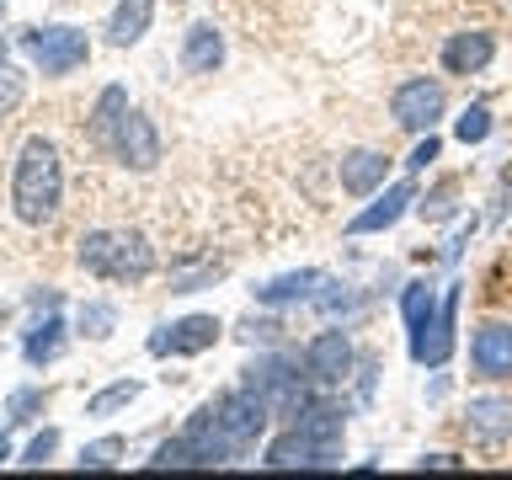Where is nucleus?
I'll list each match as a JSON object with an SVG mask.
<instances>
[{
    "mask_svg": "<svg viewBox=\"0 0 512 480\" xmlns=\"http://www.w3.org/2000/svg\"><path fill=\"white\" fill-rule=\"evenodd\" d=\"M144 384L139 379H118V384H107V390H96L86 400V416H112V411H123V406H134Z\"/></svg>",
    "mask_w": 512,
    "mask_h": 480,
    "instance_id": "nucleus-23",
    "label": "nucleus"
},
{
    "mask_svg": "<svg viewBox=\"0 0 512 480\" xmlns=\"http://www.w3.org/2000/svg\"><path fill=\"white\" fill-rule=\"evenodd\" d=\"M214 406H219V422H224V432H230V443L240 448V454L256 448V438H267L272 411H267V400L256 395L251 384H235V390L214 395Z\"/></svg>",
    "mask_w": 512,
    "mask_h": 480,
    "instance_id": "nucleus-7",
    "label": "nucleus"
},
{
    "mask_svg": "<svg viewBox=\"0 0 512 480\" xmlns=\"http://www.w3.org/2000/svg\"><path fill=\"white\" fill-rule=\"evenodd\" d=\"M75 326H80V336L102 342V336L118 331V310H112L107 299H86V304H80V315H75Z\"/></svg>",
    "mask_w": 512,
    "mask_h": 480,
    "instance_id": "nucleus-24",
    "label": "nucleus"
},
{
    "mask_svg": "<svg viewBox=\"0 0 512 480\" xmlns=\"http://www.w3.org/2000/svg\"><path fill=\"white\" fill-rule=\"evenodd\" d=\"M411 203H416V182H390L384 192H374V203H368L363 214L347 219V235H379V230H390V224L406 219Z\"/></svg>",
    "mask_w": 512,
    "mask_h": 480,
    "instance_id": "nucleus-12",
    "label": "nucleus"
},
{
    "mask_svg": "<svg viewBox=\"0 0 512 480\" xmlns=\"http://www.w3.org/2000/svg\"><path fill=\"white\" fill-rule=\"evenodd\" d=\"M59 352H64V320H59V310H48L43 320H32V326H27L22 358H27V368H48Z\"/></svg>",
    "mask_w": 512,
    "mask_h": 480,
    "instance_id": "nucleus-20",
    "label": "nucleus"
},
{
    "mask_svg": "<svg viewBox=\"0 0 512 480\" xmlns=\"http://www.w3.org/2000/svg\"><path fill=\"white\" fill-rule=\"evenodd\" d=\"M0 16H6V6H0Z\"/></svg>",
    "mask_w": 512,
    "mask_h": 480,
    "instance_id": "nucleus-34",
    "label": "nucleus"
},
{
    "mask_svg": "<svg viewBox=\"0 0 512 480\" xmlns=\"http://www.w3.org/2000/svg\"><path fill=\"white\" fill-rule=\"evenodd\" d=\"M155 22V0H118L107 16V43L112 48H134Z\"/></svg>",
    "mask_w": 512,
    "mask_h": 480,
    "instance_id": "nucleus-19",
    "label": "nucleus"
},
{
    "mask_svg": "<svg viewBox=\"0 0 512 480\" xmlns=\"http://www.w3.org/2000/svg\"><path fill=\"white\" fill-rule=\"evenodd\" d=\"M262 464L267 470H331V464H342V443H320L299 422H288V432L267 443Z\"/></svg>",
    "mask_w": 512,
    "mask_h": 480,
    "instance_id": "nucleus-6",
    "label": "nucleus"
},
{
    "mask_svg": "<svg viewBox=\"0 0 512 480\" xmlns=\"http://www.w3.org/2000/svg\"><path fill=\"white\" fill-rule=\"evenodd\" d=\"M54 448H59V427H43L38 438H32V443L22 448V464H32V470H38V464L54 459Z\"/></svg>",
    "mask_w": 512,
    "mask_h": 480,
    "instance_id": "nucleus-28",
    "label": "nucleus"
},
{
    "mask_svg": "<svg viewBox=\"0 0 512 480\" xmlns=\"http://www.w3.org/2000/svg\"><path fill=\"white\" fill-rule=\"evenodd\" d=\"M43 406H48V390H16L6 400V416H11V422H27V416L43 411Z\"/></svg>",
    "mask_w": 512,
    "mask_h": 480,
    "instance_id": "nucleus-29",
    "label": "nucleus"
},
{
    "mask_svg": "<svg viewBox=\"0 0 512 480\" xmlns=\"http://www.w3.org/2000/svg\"><path fill=\"white\" fill-rule=\"evenodd\" d=\"M470 368L480 379H512V320H486L475 331Z\"/></svg>",
    "mask_w": 512,
    "mask_h": 480,
    "instance_id": "nucleus-11",
    "label": "nucleus"
},
{
    "mask_svg": "<svg viewBox=\"0 0 512 480\" xmlns=\"http://www.w3.org/2000/svg\"><path fill=\"white\" fill-rule=\"evenodd\" d=\"M326 283V272L315 267H299V272H283V278H267L256 288V304H267V310H283V304H304L315 299V288Z\"/></svg>",
    "mask_w": 512,
    "mask_h": 480,
    "instance_id": "nucleus-17",
    "label": "nucleus"
},
{
    "mask_svg": "<svg viewBox=\"0 0 512 480\" xmlns=\"http://www.w3.org/2000/svg\"><path fill=\"white\" fill-rule=\"evenodd\" d=\"M16 48L32 59L38 75H75L80 64L91 59V38L86 27H70V22H48V27H27Z\"/></svg>",
    "mask_w": 512,
    "mask_h": 480,
    "instance_id": "nucleus-4",
    "label": "nucleus"
},
{
    "mask_svg": "<svg viewBox=\"0 0 512 480\" xmlns=\"http://www.w3.org/2000/svg\"><path fill=\"white\" fill-rule=\"evenodd\" d=\"M224 336L219 315H182L150 336V358H198Z\"/></svg>",
    "mask_w": 512,
    "mask_h": 480,
    "instance_id": "nucleus-9",
    "label": "nucleus"
},
{
    "mask_svg": "<svg viewBox=\"0 0 512 480\" xmlns=\"http://www.w3.org/2000/svg\"><path fill=\"white\" fill-rule=\"evenodd\" d=\"M22 96H27V75L16 70V64L6 59V48H0V118L22 107Z\"/></svg>",
    "mask_w": 512,
    "mask_h": 480,
    "instance_id": "nucleus-25",
    "label": "nucleus"
},
{
    "mask_svg": "<svg viewBox=\"0 0 512 480\" xmlns=\"http://www.w3.org/2000/svg\"><path fill=\"white\" fill-rule=\"evenodd\" d=\"M123 112H128V91H123V86H107L102 96H96V107H91V139L107 144Z\"/></svg>",
    "mask_w": 512,
    "mask_h": 480,
    "instance_id": "nucleus-22",
    "label": "nucleus"
},
{
    "mask_svg": "<svg viewBox=\"0 0 512 480\" xmlns=\"http://www.w3.org/2000/svg\"><path fill=\"white\" fill-rule=\"evenodd\" d=\"M304 374H310V384H320V390H336V384L352 379V363H358V352H352L347 331H320L304 342Z\"/></svg>",
    "mask_w": 512,
    "mask_h": 480,
    "instance_id": "nucleus-8",
    "label": "nucleus"
},
{
    "mask_svg": "<svg viewBox=\"0 0 512 480\" xmlns=\"http://www.w3.org/2000/svg\"><path fill=\"white\" fill-rule=\"evenodd\" d=\"M416 214H422V219H448V214H454V182H443L427 203H416Z\"/></svg>",
    "mask_w": 512,
    "mask_h": 480,
    "instance_id": "nucleus-30",
    "label": "nucleus"
},
{
    "mask_svg": "<svg viewBox=\"0 0 512 480\" xmlns=\"http://www.w3.org/2000/svg\"><path fill=\"white\" fill-rule=\"evenodd\" d=\"M454 134H459V144H480V139L491 134V107H486V102L464 107V112H459V123H454Z\"/></svg>",
    "mask_w": 512,
    "mask_h": 480,
    "instance_id": "nucleus-26",
    "label": "nucleus"
},
{
    "mask_svg": "<svg viewBox=\"0 0 512 480\" xmlns=\"http://www.w3.org/2000/svg\"><path fill=\"white\" fill-rule=\"evenodd\" d=\"M384 176H390V155H384V150H352L342 160V192H352V198L379 192Z\"/></svg>",
    "mask_w": 512,
    "mask_h": 480,
    "instance_id": "nucleus-18",
    "label": "nucleus"
},
{
    "mask_svg": "<svg viewBox=\"0 0 512 480\" xmlns=\"http://www.w3.org/2000/svg\"><path fill=\"white\" fill-rule=\"evenodd\" d=\"M75 262L102 283H144L155 272V246L139 230H86Z\"/></svg>",
    "mask_w": 512,
    "mask_h": 480,
    "instance_id": "nucleus-2",
    "label": "nucleus"
},
{
    "mask_svg": "<svg viewBox=\"0 0 512 480\" xmlns=\"http://www.w3.org/2000/svg\"><path fill=\"white\" fill-rule=\"evenodd\" d=\"M224 64V32L214 22H192L182 38V70L187 75H214Z\"/></svg>",
    "mask_w": 512,
    "mask_h": 480,
    "instance_id": "nucleus-16",
    "label": "nucleus"
},
{
    "mask_svg": "<svg viewBox=\"0 0 512 480\" xmlns=\"http://www.w3.org/2000/svg\"><path fill=\"white\" fill-rule=\"evenodd\" d=\"M123 448H128L123 438H96V443H86V448H80V470H112Z\"/></svg>",
    "mask_w": 512,
    "mask_h": 480,
    "instance_id": "nucleus-27",
    "label": "nucleus"
},
{
    "mask_svg": "<svg viewBox=\"0 0 512 480\" xmlns=\"http://www.w3.org/2000/svg\"><path fill=\"white\" fill-rule=\"evenodd\" d=\"M454 315H459V288H448L443 294V315L432 320L422 336H411V358L422 368H443L448 352H454Z\"/></svg>",
    "mask_w": 512,
    "mask_h": 480,
    "instance_id": "nucleus-13",
    "label": "nucleus"
},
{
    "mask_svg": "<svg viewBox=\"0 0 512 480\" xmlns=\"http://www.w3.org/2000/svg\"><path fill=\"white\" fill-rule=\"evenodd\" d=\"M6 459H11V443H6V438H0V464H6Z\"/></svg>",
    "mask_w": 512,
    "mask_h": 480,
    "instance_id": "nucleus-33",
    "label": "nucleus"
},
{
    "mask_svg": "<svg viewBox=\"0 0 512 480\" xmlns=\"http://www.w3.org/2000/svg\"><path fill=\"white\" fill-rule=\"evenodd\" d=\"M464 427H470V438L480 443H507L512 438V400L502 395H480L464 406Z\"/></svg>",
    "mask_w": 512,
    "mask_h": 480,
    "instance_id": "nucleus-15",
    "label": "nucleus"
},
{
    "mask_svg": "<svg viewBox=\"0 0 512 480\" xmlns=\"http://www.w3.org/2000/svg\"><path fill=\"white\" fill-rule=\"evenodd\" d=\"M102 150L112 160H123V166H134V171H155L160 166V134H155V123L144 118V112L128 107L118 128H112V139L102 144Z\"/></svg>",
    "mask_w": 512,
    "mask_h": 480,
    "instance_id": "nucleus-10",
    "label": "nucleus"
},
{
    "mask_svg": "<svg viewBox=\"0 0 512 480\" xmlns=\"http://www.w3.org/2000/svg\"><path fill=\"white\" fill-rule=\"evenodd\" d=\"M454 454H422V470H454Z\"/></svg>",
    "mask_w": 512,
    "mask_h": 480,
    "instance_id": "nucleus-32",
    "label": "nucleus"
},
{
    "mask_svg": "<svg viewBox=\"0 0 512 480\" xmlns=\"http://www.w3.org/2000/svg\"><path fill=\"white\" fill-rule=\"evenodd\" d=\"M400 315H406V331L411 336H422L432 320L443 315V304H438V294H432L427 283H406V294H400Z\"/></svg>",
    "mask_w": 512,
    "mask_h": 480,
    "instance_id": "nucleus-21",
    "label": "nucleus"
},
{
    "mask_svg": "<svg viewBox=\"0 0 512 480\" xmlns=\"http://www.w3.org/2000/svg\"><path fill=\"white\" fill-rule=\"evenodd\" d=\"M438 150H443V144H438V134H427V139H416V150L406 155V171H427V166H432V160H438Z\"/></svg>",
    "mask_w": 512,
    "mask_h": 480,
    "instance_id": "nucleus-31",
    "label": "nucleus"
},
{
    "mask_svg": "<svg viewBox=\"0 0 512 480\" xmlns=\"http://www.w3.org/2000/svg\"><path fill=\"white\" fill-rule=\"evenodd\" d=\"M64 203V160L54 150V139L32 134L16 150V176H11V208L22 224H54Z\"/></svg>",
    "mask_w": 512,
    "mask_h": 480,
    "instance_id": "nucleus-1",
    "label": "nucleus"
},
{
    "mask_svg": "<svg viewBox=\"0 0 512 480\" xmlns=\"http://www.w3.org/2000/svg\"><path fill=\"white\" fill-rule=\"evenodd\" d=\"M443 112H448V91H443V80H432V75L400 80L395 96H390V118H395V128H406V134H432V123H438Z\"/></svg>",
    "mask_w": 512,
    "mask_h": 480,
    "instance_id": "nucleus-5",
    "label": "nucleus"
},
{
    "mask_svg": "<svg viewBox=\"0 0 512 480\" xmlns=\"http://www.w3.org/2000/svg\"><path fill=\"white\" fill-rule=\"evenodd\" d=\"M491 59H496V38H491L486 27L454 32V38L443 43V70L448 75H480Z\"/></svg>",
    "mask_w": 512,
    "mask_h": 480,
    "instance_id": "nucleus-14",
    "label": "nucleus"
},
{
    "mask_svg": "<svg viewBox=\"0 0 512 480\" xmlns=\"http://www.w3.org/2000/svg\"><path fill=\"white\" fill-rule=\"evenodd\" d=\"M240 384H251V390L267 400V411L283 416V422H294V416L310 406V374H299V358H283V352H262Z\"/></svg>",
    "mask_w": 512,
    "mask_h": 480,
    "instance_id": "nucleus-3",
    "label": "nucleus"
}]
</instances>
